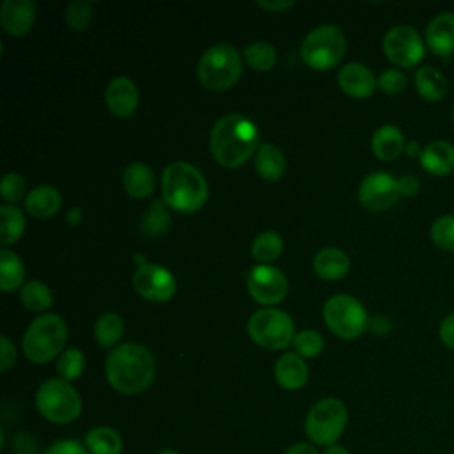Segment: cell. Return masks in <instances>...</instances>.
Here are the masks:
<instances>
[{
    "mask_svg": "<svg viewBox=\"0 0 454 454\" xmlns=\"http://www.w3.org/2000/svg\"><path fill=\"white\" fill-rule=\"evenodd\" d=\"M20 298H21V303L28 310H35V312H43V310L50 309L51 301H53L51 291L48 289L46 284H43L39 280H30L27 284H23Z\"/></svg>",
    "mask_w": 454,
    "mask_h": 454,
    "instance_id": "cell-31",
    "label": "cell"
},
{
    "mask_svg": "<svg viewBox=\"0 0 454 454\" xmlns=\"http://www.w3.org/2000/svg\"><path fill=\"white\" fill-rule=\"evenodd\" d=\"M255 170L266 181H277L286 172L284 153L273 144H262L255 154Z\"/></svg>",
    "mask_w": 454,
    "mask_h": 454,
    "instance_id": "cell-26",
    "label": "cell"
},
{
    "mask_svg": "<svg viewBox=\"0 0 454 454\" xmlns=\"http://www.w3.org/2000/svg\"><path fill=\"white\" fill-rule=\"evenodd\" d=\"M60 206H62L60 192L48 184L35 186L25 197V209L28 211V215L35 218L53 216L60 209Z\"/></svg>",
    "mask_w": 454,
    "mask_h": 454,
    "instance_id": "cell-22",
    "label": "cell"
},
{
    "mask_svg": "<svg viewBox=\"0 0 454 454\" xmlns=\"http://www.w3.org/2000/svg\"><path fill=\"white\" fill-rule=\"evenodd\" d=\"M323 454H349V450H348L346 447H342V445L333 443V445H330V447H325V452H323Z\"/></svg>",
    "mask_w": 454,
    "mask_h": 454,
    "instance_id": "cell-50",
    "label": "cell"
},
{
    "mask_svg": "<svg viewBox=\"0 0 454 454\" xmlns=\"http://www.w3.org/2000/svg\"><path fill=\"white\" fill-rule=\"evenodd\" d=\"M85 447L90 454H121L122 438L115 429L99 426L85 434Z\"/></svg>",
    "mask_w": 454,
    "mask_h": 454,
    "instance_id": "cell-27",
    "label": "cell"
},
{
    "mask_svg": "<svg viewBox=\"0 0 454 454\" xmlns=\"http://www.w3.org/2000/svg\"><path fill=\"white\" fill-rule=\"evenodd\" d=\"M67 340V326L57 314L37 316L23 335V353L34 364L55 358Z\"/></svg>",
    "mask_w": 454,
    "mask_h": 454,
    "instance_id": "cell-4",
    "label": "cell"
},
{
    "mask_svg": "<svg viewBox=\"0 0 454 454\" xmlns=\"http://www.w3.org/2000/svg\"><path fill=\"white\" fill-rule=\"evenodd\" d=\"M158 454H179V452L174 450V449H163V450H160Z\"/></svg>",
    "mask_w": 454,
    "mask_h": 454,
    "instance_id": "cell-51",
    "label": "cell"
},
{
    "mask_svg": "<svg viewBox=\"0 0 454 454\" xmlns=\"http://www.w3.org/2000/svg\"><path fill=\"white\" fill-rule=\"evenodd\" d=\"M314 270L321 278L337 280L349 270V259L340 248H323L314 257Z\"/></svg>",
    "mask_w": 454,
    "mask_h": 454,
    "instance_id": "cell-25",
    "label": "cell"
},
{
    "mask_svg": "<svg viewBox=\"0 0 454 454\" xmlns=\"http://www.w3.org/2000/svg\"><path fill=\"white\" fill-rule=\"evenodd\" d=\"M420 190V181L415 176H401L397 179L399 197H413Z\"/></svg>",
    "mask_w": 454,
    "mask_h": 454,
    "instance_id": "cell-44",
    "label": "cell"
},
{
    "mask_svg": "<svg viewBox=\"0 0 454 454\" xmlns=\"http://www.w3.org/2000/svg\"><path fill=\"white\" fill-rule=\"evenodd\" d=\"M339 87L342 89V92H346L351 98H369L374 89L378 87V78L372 74V71L360 64V62H349L346 64L337 76Z\"/></svg>",
    "mask_w": 454,
    "mask_h": 454,
    "instance_id": "cell-16",
    "label": "cell"
},
{
    "mask_svg": "<svg viewBox=\"0 0 454 454\" xmlns=\"http://www.w3.org/2000/svg\"><path fill=\"white\" fill-rule=\"evenodd\" d=\"M346 424L348 410L344 403L335 397H325L309 410L305 419V434L312 443L330 447L340 438Z\"/></svg>",
    "mask_w": 454,
    "mask_h": 454,
    "instance_id": "cell-7",
    "label": "cell"
},
{
    "mask_svg": "<svg viewBox=\"0 0 454 454\" xmlns=\"http://www.w3.org/2000/svg\"><path fill=\"white\" fill-rule=\"evenodd\" d=\"M122 333H124V321L115 312H105L96 321L94 335H96L98 344L103 348H112L114 344H117L121 340Z\"/></svg>",
    "mask_w": 454,
    "mask_h": 454,
    "instance_id": "cell-30",
    "label": "cell"
},
{
    "mask_svg": "<svg viewBox=\"0 0 454 454\" xmlns=\"http://www.w3.org/2000/svg\"><path fill=\"white\" fill-rule=\"evenodd\" d=\"M82 216H83V215H82V209H80V207H73V209H69L66 220H67V223H71V225H78L80 220H82Z\"/></svg>",
    "mask_w": 454,
    "mask_h": 454,
    "instance_id": "cell-49",
    "label": "cell"
},
{
    "mask_svg": "<svg viewBox=\"0 0 454 454\" xmlns=\"http://www.w3.org/2000/svg\"><path fill=\"white\" fill-rule=\"evenodd\" d=\"M422 168L431 176H449L454 172V145L447 140H431L422 147L420 154Z\"/></svg>",
    "mask_w": 454,
    "mask_h": 454,
    "instance_id": "cell-19",
    "label": "cell"
},
{
    "mask_svg": "<svg viewBox=\"0 0 454 454\" xmlns=\"http://www.w3.org/2000/svg\"><path fill=\"white\" fill-rule=\"evenodd\" d=\"M245 60L248 62V66L255 71H268L275 66L277 62V51L270 43L264 41H255L250 43L245 51H243Z\"/></svg>",
    "mask_w": 454,
    "mask_h": 454,
    "instance_id": "cell-33",
    "label": "cell"
},
{
    "mask_svg": "<svg viewBox=\"0 0 454 454\" xmlns=\"http://www.w3.org/2000/svg\"><path fill=\"white\" fill-rule=\"evenodd\" d=\"M284 454H319V452L316 450V447L309 443H294Z\"/></svg>",
    "mask_w": 454,
    "mask_h": 454,
    "instance_id": "cell-47",
    "label": "cell"
},
{
    "mask_svg": "<svg viewBox=\"0 0 454 454\" xmlns=\"http://www.w3.org/2000/svg\"><path fill=\"white\" fill-rule=\"evenodd\" d=\"M326 326L340 339H355L369 328V316L364 305L349 294H335L323 307Z\"/></svg>",
    "mask_w": 454,
    "mask_h": 454,
    "instance_id": "cell-8",
    "label": "cell"
},
{
    "mask_svg": "<svg viewBox=\"0 0 454 454\" xmlns=\"http://www.w3.org/2000/svg\"><path fill=\"white\" fill-rule=\"evenodd\" d=\"M250 339L266 349H282L294 339V325L289 314L278 309L255 310L248 319Z\"/></svg>",
    "mask_w": 454,
    "mask_h": 454,
    "instance_id": "cell-10",
    "label": "cell"
},
{
    "mask_svg": "<svg viewBox=\"0 0 454 454\" xmlns=\"http://www.w3.org/2000/svg\"><path fill=\"white\" fill-rule=\"evenodd\" d=\"M257 144V126L239 114H229L220 117L215 122L209 137V145L215 160L227 168H236L245 163L254 154Z\"/></svg>",
    "mask_w": 454,
    "mask_h": 454,
    "instance_id": "cell-2",
    "label": "cell"
},
{
    "mask_svg": "<svg viewBox=\"0 0 454 454\" xmlns=\"http://www.w3.org/2000/svg\"><path fill=\"white\" fill-rule=\"evenodd\" d=\"M429 238L438 248L445 252H454V215L438 216L431 223Z\"/></svg>",
    "mask_w": 454,
    "mask_h": 454,
    "instance_id": "cell-35",
    "label": "cell"
},
{
    "mask_svg": "<svg viewBox=\"0 0 454 454\" xmlns=\"http://www.w3.org/2000/svg\"><path fill=\"white\" fill-rule=\"evenodd\" d=\"M406 142L403 131L394 124H383L380 126L371 138V149L378 160L392 161L401 156L404 151Z\"/></svg>",
    "mask_w": 454,
    "mask_h": 454,
    "instance_id": "cell-21",
    "label": "cell"
},
{
    "mask_svg": "<svg viewBox=\"0 0 454 454\" xmlns=\"http://www.w3.org/2000/svg\"><path fill=\"white\" fill-rule=\"evenodd\" d=\"M83 367H85V356L80 349H74V348L66 349L57 360V371L60 378L66 381L80 378V374L83 372Z\"/></svg>",
    "mask_w": 454,
    "mask_h": 454,
    "instance_id": "cell-36",
    "label": "cell"
},
{
    "mask_svg": "<svg viewBox=\"0 0 454 454\" xmlns=\"http://www.w3.org/2000/svg\"><path fill=\"white\" fill-rule=\"evenodd\" d=\"M404 153L410 156V158H420V154H422V147L419 145V142H406V147H404Z\"/></svg>",
    "mask_w": 454,
    "mask_h": 454,
    "instance_id": "cell-48",
    "label": "cell"
},
{
    "mask_svg": "<svg viewBox=\"0 0 454 454\" xmlns=\"http://www.w3.org/2000/svg\"><path fill=\"white\" fill-rule=\"evenodd\" d=\"M397 197V179L387 172L367 174L358 188L360 202L371 211H385L392 207Z\"/></svg>",
    "mask_w": 454,
    "mask_h": 454,
    "instance_id": "cell-14",
    "label": "cell"
},
{
    "mask_svg": "<svg viewBox=\"0 0 454 454\" xmlns=\"http://www.w3.org/2000/svg\"><path fill=\"white\" fill-rule=\"evenodd\" d=\"M163 200L181 213L197 211L207 199V183L200 170L186 161H174L161 176Z\"/></svg>",
    "mask_w": 454,
    "mask_h": 454,
    "instance_id": "cell-3",
    "label": "cell"
},
{
    "mask_svg": "<svg viewBox=\"0 0 454 454\" xmlns=\"http://www.w3.org/2000/svg\"><path fill=\"white\" fill-rule=\"evenodd\" d=\"M92 18V4L87 0L71 2L66 9V21L74 30H83Z\"/></svg>",
    "mask_w": 454,
    "mask_h": 454,
    "instance_id": "cell-38",
    "label": "cell"
},
{
    "mask_svg": "<svg viewBox=\"0 0 454 454\" xmlns=\"http://www.w3.org/2000/svg\"><path fill=\"white\" fill-rule=\"evenodd\" d=\"M277 383L286 390H298L307 383L309 369L298 353H284L275 364Z\"/></svg>",
    "mask_w": 454,
    "mask_h": 454,
    "instance_id": "cell-20",
    "label": "cell"
},
{
    "mask_svg": "<svg viewBox=\"0 0 454 454\" xmlns=\"http://www.w3.org/2000/svg\"><path fill=\"white\" fill-rule=\"evenodd\" d=\"M44 454H90L85 445L76 440H60L46 449Z\"/></svg>",
    "mask_w": 454,
    "mask_h": 454,
    "instance_id": "cell-41",
    "label": "cell"
},
{
    "mask_svg": "<svg viewBox=\"0 0 454 454\" xmlns=\"http://www.w3.org/2000/svg\"><path fill=\"white\" fill-rule=\"evenodd\" d=\"M0 190H2V197L4 200L7 202H18L25 197L27 193V181L23 176L16 174V172H9L4 176L2 179V184H0Z\"/></svg>",
    "mask_w": 454,
    "mask_h": 454,
    "instance_id": "cell-39",
    "label": "cell"
},
{
    "mask_svg": "<svg viewBox=\"0 0 454 454\" xmlns=\"http://www.w3.org/2000/svg\"><path fill=\"white\" fill-rule=\"evenodd\" d=\"M369 328L372 332H376V333H387L392 328V323L387 317H383V316H376V317H372L369 321Z\"/></svg>",
    "mask_w": 454,
    "mask_h": 454,
    "instance_id": "cell-46",
    "label": "cell"
},
{
    "mask_svg": "<svg viewBox=\"0 0 454 454\" xmlns=\"http://www.w3.org/2000/svg\"><path fill=\"white\" fill-rule=\"evenodd\" d=\"M452 122H454V108H452Z\"/></svg>",
    "mask_w": 454,
    "mask_h": 454,
    "instance_id": "cell-52",
    "label": "cell"
},
{
    "mask_svg": "<svg viewBox=\"0 0 454 454\" xmlns=\"http://www.w3.org/2000/svg\"><path fill=\"white\" fill-rule=\"evenodd\" d=\"M406 74L399 69H385L378 76V87L387 94H399L406 89Z\"/></svg>",
    "mask_w": 454,
    "mask_h": 454,
    "instance_id": "cell-40",
    "label": "cell"
},
{
    "mask_svg": "<svg viewBox=\"0 0 454 454\" xmlns=\"http://www.w3.org/2000/svg\"><path fill=\"white\" fill-rule=\"evenodd\" d=\"M122 184L131 197L144 199L151 195L154 190V174L149 165L142 161H135L126 167L122 174Z\"/></svg>",
    "mask_w": 454,
    "mask_h": 454,
    "instance_id": "cell-24",
    "label": "cell"
},
{
    "mask_svg": "<svg viewBox=\"0 0 454 454\" xmlns=\"http://www.w3.org/2000/svg\"><path fill=\"white\" fill-rule=\"evenodd\" d=\"M293 346L300 356H317L325 348V340L316 330H301L294 335Z\"/></svg>",
    "mask_w": 454,
    "mask_h": 454,
    "instance_id": "cell-37",
    "label": "cell"
},
{
    "mask_svg": "<svg viewBox=\"0 0 454 454\" xmlns=\"http://www.w3.org/2000/svg\"><path fill=\"white\" fill-rule=\"evenodd\" d=\"M383 51L399 67L417 66L426 53V41L410 25H395L383 37Z\"/></svg>",
    "mask_w": 454,
    "mask_h": 454,
    "instance_id": "cell-11",
    "label": "cell"
},
{
    "mask_svg": "<svg viewBox=\"0 0 454 454\" xmlns=\"http://www.w3.org/2000/svg\"><path fill=\"white\" fill-rule=\"evenodd\" d=\"M426 46L440 59L454 53V12H440L427 23Z\"/></svg>",
    "mask_w": 454,
    "mask_h": 454,
    "instance_id": "cell-15",
    "label": "cell"
},
{
    "mask_svg": "<svg viewBox=\"0 0 454 454\" xmlns=\"http://www.w3.org/2000/svg\"><path fill=\"white\" fill-rule=\"evenodd\" d=\"M0 371L5 372L11 369V365H14L16 362V348L14 344L9 340V337L2 335L0 337Z\"/></svg>",
    "mask_w": 454,
    "mask_h": 454,
    "instance_id": "cell-42",
    "label": "cell"
},
{
    "mask_svg": "<svg viewBox=\"0 0 454 454\" xmlns=\"http://www.w3.org/2000/svg\"><path fill=\"white\" fill-rule=\"evenodd\" d=\"M0 216H2V227H0V238H2V247L12 245L25 229V215L20 207L12 204H4L0 207Z\"/></svg>",
    "mask_w": 454,
    "mask_h": 454,
    "instance_id": "cell-29",
    "label": "cell"
},
{
    "mask_svg": "<svg viewBox=\"0 0 454 454\" xmlns=\"http://www.w3.org/2000/svg\"><path fill=\"white\" fill-rule=\"evenodd\" d=\"M247 287L255 301L262 305H275L282 301L287 293V278L278 268L271 264H259L248 271Z\"/></svg>",
    "mask_w": 454,
    "mask_h": 454,
    "instance_id": "cell-12",
    "label": "cell"
},
{
    "mask_svg": "<svg viewBox=\"0 0 454 454\" xmlns=\"http://www.w3.org/2000/svg\"><path fill=\"white\" fill-rule=\"evenodd\" d=\"M37 411L53 424H69L82 411V399L74 387L62 380H46L35 394Z\"/></svg>",
    "mask_w": 454,
    "mask_h": 454,
    "instance_id": "cell-6",
    "label": "cell"
},
{
    "mask_svg": "<svg viewBox=\"0 0 454 454\" xmlns=\"http://www.w3.org/2000/svg\"><path fill=\"white\" fill-rule=\"evenodd\" d=\"M243 64L236 48L218 43L204 51L197 64V76L209 90L231 89L241 76Z\"/></svg>",
    "mask_w": 454,
    "mask_h": 454,
    "instance_id": "cell-5",
    "label": "cell"
},
{
    "mask_svg": "<svg viewBox=\"0 0 454 454\" xmlns=\"http://www.w3.org/2000/svg\"><path fill=\"white\" fill-rule=\"evenodd\" d=\"M23 278H25V266L21 259L14 252L2 248L0 250V289L4 293L14 291L23 284Z\"/></svg>",
    "mask_w": 454,
    "mask_h": 454,
    "instance_id": "cell-28",
    "label": "cell"
},
{
    "mask_svg": "<svg viewBox=\"0 0 454 454\" xmlns=\"http://www.w3.org/2000/svg\"><path fill=\"white\" fill-rule=\"evenodd\" d=\"M415 89L419 96L426 101H440L447 94V78L445 74L431 66H422L415 71Z\"/></svg>",
    "mask_w": 454,
    "mask_h": 454,
    "instance_id": "cell-23",
    "label": "cell"
},
{
    "mask_svg": "<svg viewBox=\"0 0 454 454\" xmlns=\"http://www.w3.org/2000/svg\"><path fill=\"white\" fill-rule=\"evenodd\" d=\"M282 250H284V241L273 231L261 232L252 243V257L261 262H270L277 259L282 254Z\"/></svg>",
    "mask_w": 454,
    "mask_h": 454,
    "instance_id": "cell-34",
    "label": "cell"
},
{
    "mask_svg": "<svg viewBox=\"0 0 454 454\" xmlns=\"http://www.w3.org/2000/svg\"><path fill=\"white\" fill-rule=\"evenodd\" d=\"M105 374L114 390L133 395L151 387L156 376V362L147 348L124 342L108 353Z\"/></svg>",
    "mask_w": 454,
    "mask_h": 454,
    "instance_id": "cell-1",
    "label": "cell"
},
{
    "mask_svg": "<svg viewBox=\"0 0 454 454\" xmlns=\"http://www.w3.org/2000/svg\"><path fill=\"white\" fill-rule=\"evenodd\" d=\"M170 222L168 211L165 209V200H154L140 220V231L145 236H160L167 231Z\"/></svg>",
    "mask_w": 454,
    "mask_h": 454,
    "instance_id": "cell-32",
    "label": "cell"
},
{
    "mask_svg": "<svg viewBox=\"0 0 454 454\" xmlns=\"http://www.w3.org/2000/svg\"><path fill=\"white\" fill-rule=\"evenodd\" d=\"M438 337L445 348L454 349V312H450L442 319L438 328Z\"/></svg>",
    "mask_w": 454,
    "mask_h": 454,
    "instance_id": "cell-43",
    "label": "cell"
},
{
    "mask_svg": "<svg viewBox=\"0 0 454 454\" xmlns=\"http://www.w3.org/2000/svg\"><path fill=\"white\" fill-rule=\"evenodd\" d=\"M106 105L115 117H129L138 105V90L128 76L114 78L106 87Z\"/></svg>",
    "mask_w": 454,
    "mask_h": 454,
    "instance_id": "cell-18",
    "label": "cell"
},
{
    "mask_svg": "<svg viewBox=\"0 0 454 454\" xmlns=\"http://www.w3.org/2000/svg\"><path fill=\"white\" fill-rule=\"evenodd\" d=\"M346 50V39L335 25H321L309 32L301 43V59L307 66L325 71L339 64Z\"/></svg>",
    "mask_w": 454,
    "mask_h": 454,
    "instance_id": "cell-9",
    "label": "cell"
},
{
    "mask_svg": "<svg viewBox=\"0 0 454 454\" xmlns=\"http://www.w3.org/2000/svg\"><path fill=\"white\" fill-rule=\"evenodd\" d=\"M35 20V5L32 0H4L0 5V21L7 34H27Z\"/></svg>",
    "mask_w": 454,
    "mask_h": 454,
    "instance_id": "cell-17",
    "label": "cell"
},
{
    "mask_svg": "<svg viewBox=\"0 0 454 454\" xmlns=\"http://www.w3.org/2000/svg\"><path fill=\"white\" fill-rule=\"evenodd\" d=\"M293 0H270V2H266V0H259L257 2V5L259 7H262V9H266V11H271V12H278V11H286V9H289V7H293Z\"/></svg>",
    "mask_w": 454,
    "mask_h": 454,
    "instance_id": "cell-45",
    "label": "cell"
},
{
    "mask_svg": "<svg viewBox=\"0 0 454 454\" xmlns=\"http://www.w3.org/2000/svg\"><path fill=\"white\" fill-rule=\"evenodd\" d=\"M133 287L149 301H167L176 293V280L167 268L147 262L135 270Z\"/></svg>",
    "mask_w": 454,
    "mask_h": 454,
    "instance_id": "cell-13",
    "label": "cell"
}]
</instances>
